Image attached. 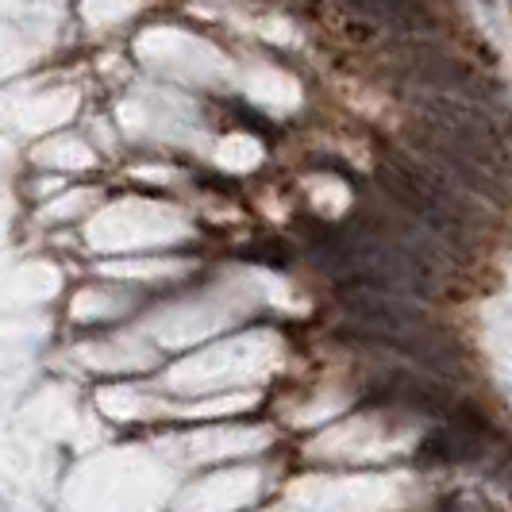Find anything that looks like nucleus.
<instances>
[{"mask_svg":"<svg viewBox=\"0 0 512 512\" xmlns=\"http://www.w3.org/2000/svg\"><path fill=\"white\" fill-rule=\"evenodd\" d=\"M343 312L351 316V324L378 335L401 355L439 366V370H459L455 339L447 335V328H439L424 308L412 305V297L405 293L378 289V285H351V289H343Z\"/></svg>","mask_w":512,"mask_h":512,"instance_id":"f257e3e1","label":"nucleus"},{"mask_svg":"<svg viewBox=\"0 0 512 512\" xmlns=\"http://www.w3.org/2000/svg\"><path fill=\"white\" fill-rule=\"evenodd\" d=\"M316 262L328 274L351 278V285H378V289H393L405 297L432 293V278L424 262L378 231H343L316 251Z\"/></svg>","mask_w":512,"mask_h":512,"instance_id":"f03ea898","label":"nucleus"},{"mask_svg":"<svg viewBox=\"0 0 512 512\" xmlns=\"http://www.w3.org/2000/svg\"><path fill=\"white\" fill-rule=\"evenodd\" d=\"M382 181H385V189L409 208L412 216H420L436 235H447V239H459L462 235V208L455 205V201H447L424 174L389 162L382 170Z\"/></svg>","mask_w":512,"mask_h":512,"instance_id":"7ed1b4c3","label":"nucleus"},{"mask_svg":"<svg viewBox=\"0 0 512 512\" xmlns=\"http://www.w3.org/2000/svg\"><path fill=\"white\" fill-rule=\"evenodd\" d=\"M370 4L382 12L385 20H397V24H405V27H416L412 20H424L420 0H370Z\"/></svg>","mask_w":512,"mask_h":512,"instance_id":"20e7f679","label":"nucleus"},{"mask_svg":"<svg viewBox=\"0 0 512 512\" xmlns=\"http://www.w3.org/2000/svg\"><path fill=\"white\" fill-rule=\"evenodd\" d=\"M482 4H493V0H482Z\"/></svg>","mask_w":512,"mask_h":512,"instance_id":"39448f33","label":"nucleus"}]
</instances>
